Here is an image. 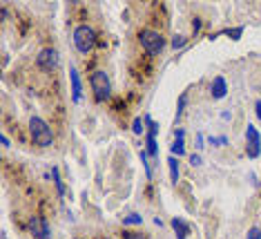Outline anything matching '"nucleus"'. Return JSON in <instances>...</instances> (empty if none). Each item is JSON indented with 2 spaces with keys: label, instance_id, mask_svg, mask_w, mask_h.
<instances>
[{
  "label": "nucleus",
  "instance_id": "a878e982",
  "mask_svg": "<svg viewBox=\"0 0 261 239\" xmlns=\"http://www.w3.org/2000/svg\"><path fill=\"white\" fill-rule=\"evenodd\" d=\"M98 239H105V237H98Z\"/></svg>",
  "mask_w": 261,
  "mask_h": 239
},
{
  "label": "nucleus",
  "instance_id": "ddd939ff",
  "mask_svg": "<svg viewBox=\"0 0 261 239\" xmlns=\"http://www.w3.org/2000/svg\"><path fill=\"white\" fill-rule=\"evenodd\" d=\"M172 156H183L185 154V146H183V139H176V141L172 143Z\"/></svg>",
  "mask_w": 261,
  "mask_h": 239
},
{
  "label": "nucleus",
  "instance_id": "f8f14e48",
  "mask_svg": "<svg viewBox=\"0 0 261 239\" xmlns=\"http://www.w3.org/2000/svg\"><path fill=\"white\" fill-rule=\"evenodd\" d=\"M52 177H54V183H56L58 195L65 197V185H63V181H60V172H58V168H54V170H52Z\"/></svg>",
  "mask_w": 261,
  "mask_h": 239
},
{
  "label": "nucleus",
  "instance_id": "6ab92c4d",
  "mask_svg": "<svg viewBox=\"0 0 261 239\" xmlns=\"http://www.w3.org/2000/svg\"><path fill=\"white\" fill-rule=\"evenodd\" d=\"M210 143H212V146H226L228 139L226 137H210Z\"/></svg>",
  "mask_w": 261,
  "mask_h": 239
},
{
  "label": "nucleus",
  "instance_id": "6e6552de",
  "mask_svg": "<svg viewBox=\"0 0 261 239\" xmlns=\"http://www.w3.org/2000/svg\"><path fill=\"white\" fill-rule=\"evenodd\" d=\"M69 81H72V96L78 103L83 96V85H81V76H78L76 67H69Z\"/></svg>",
  "mask_w": 261,
  "mask_h": 239
},
{
  "label": "nucleus",
  "instance_id": "423d86ee",
  "mask_svg": "<svg viewBox=\"0 0 261 239\" xmlns=\"http://www.w3.org/2000/svg\"><path fill=\"white\" fill-rule=\"evenodd\" d=\"M36 63H38L40 69L52 72V69H56V65H58V52H56V49H52V47L40 49V54L36 56Z\"/></svg>",
  "mask_w": 261,
  "mask_h": 239
},
{
  "label": "nucleus",
  "instance_id": "4468645a",
  "mask_svg": "<svg viewBox=\"0 0 261 239\" xmlns=\"http://www.w3.org/2000/svg\"><path fill=\"white\" fill-rule=\"evenodd\" d=\"M143 221V217L141 215H127V217H123V226H136V224H141Z\"/></svg>",
  "mask_w": 261,
  "mask_h": 239
},
{
  "label": "nucleus",
  "instance_id": "2eb2a0df",
  "mask_svg": "<svg viewBox=\"0 0 261 239\" xmlns=\"http://www.w3.org/2000/svg\"><path fill=\"white\" fill-rule=\"evenodd\" d=\"M221 34H228L232 40H239V38H241V34H243V27H237V30H223Z\"/></svg>",
  "mask_w": 261,
  "mask_h": 239
},
{
  "label": "nucleus",
  "instance_id": "f03ea898",
  "mask_svg": "<svg viewBox=\"0 0 261 239\" xmlns=\"http://www.w3.org/2000/svg\"><path fill=\"white\" fill-rule=\"evenodd\" d=\"M74 45L81 54H89L96 47V31L89 25H78L74 30Z\"/></svg>",
  "mask_w": 261,
  "mask_h": 239
},
{
  "label": "nucleus",
  "instance_id": "0eeeda50",
  "mask_svg": "<svg viewBox=\"0 0 261 239\" xmlns=\"http://www.w3.org/2000/svg\"><path fill=\"white\" fill-rule=\"evenodd\" d=\"M29 228H31V233H34L38 239H49V237H52L49 224H47V219H43V217H31Z\"/></svg>",
  "mask_w": 261,
  "mask_h": 239
},
{
  "label": "nucleus",
  "instance_id": "412c9836",
  "mask_svg": "<svg viewBox=\"0 0 261 239\" xmlns=\"http://www.w3.org/2000/svg\"><path fill=\"white\" fill-rule=\"evenodd\" d=\"M183 108H185V94L179 98V110H176V119H181V112H183Z\"/></svg>",
  "mask_w": 261,
  "mask_h": 239
},
{
  "label": "nucleus",
  "instance_id": "f257e3e1",
  "mask_svg": "<svg viewBox=\"0 0 261 239\" xmlns=\"http://www.w3.org/2000/svg\"><path fill=\"white\" fill-rule=\"evenodd\" d=\"M29 134H31L36 146H40V148L52 146V141H54L52 127H49L47 121H43L40 117H31V121H29Z\"/></svg>",
  "mask_w": 261,
  "mask_h": 239
},
{
  "label": "nucleus",
  "instance_id": "f3484780",
  "mask_svg": "<svg viewBox=\"0 0 261 239\" xmlns=\"http://www.w3.org/2000/svg\"><path fill=\"white\" fill-rule=\"evenodd\" d=\"M132 132H134V134H141V132H143V121H141L139 117H136L134 123H132Z\"/></svg>",
  "mask_w": 261,
  "mask_h": 239
},
{
  "label": "nucleus",
  "instance_id": "5701e85b",
  "mask_svg": "<svg viewBox=\"0 0 261 239\" xmlns=\"http://www.w3.org/2000/svg\"><path fill=\"white\" fill-rule=\"evenodd\" d=\"M125 239H143L141 235H136V233H125Z\"/></svg>",
  "mask_w": 261,
  "mask_h": 239
},
{
  "label": "nucleus",
  "instance_id": "393cba45",
  "mask_svg": "<svg viewBox=\"0 0 261 239\" xmlns=\"http://www.w3.org/2000/svg\"><path fill=\"white\" fill-rule=\"evenodd\" d=\"M0 141H2V146H5V148H7V146H9V139H7V137H5V134H2V137H0Z\"/></svg>",
  "mask_w": 261,
  "mask_h": 239
},
{
  "label": "nucleus",
  "instance_id": "aec40b11",
  "mask_svg": "<svg viewBox=\"0 0 261 239\" xmlns=\"http://www.w3.org/2000/svg\"><path fill=\"white\" fill-rule=\"evenodd\" d=\"M248 239H261V230L259 228H250V230H248Z\"/></svg>",
  "mask_w": 261,
  "mask_h": 239
},
{
  "label": "nucleus",
  "instance_id": "9b49d317",
  "mask_svg": "<svg viewBox=\"0 0 261 239\" xmlns=\"http://www.w3.org/2000/svg\"><path fill=\"white\" fill-rule=\"evenodd\" d=\"M168 168H170V181H179V161H176V156H170L168 159Z\"/></svg>",
  "mask_w": 261,
  "mask_h": 239
},
{
  "label": "nucleus",
  "instance_id": "a211bd4d",
  "mask_svg": "<svg viewBox=\"0 0 261 239\" xmlns=\"http://www.w3.org/2000/svg\"><path fill=\"white\" fill-rule=\"evenodd\" d=\"M141 161H143V166H145V172H147V177H152V168H150V163H147V152H141Z\"/></svg>",
  "mask_w": 261,
  "mask_h": 239
},
{
  "label": "nucleus",
  "instance_id": "dca6fc26",
  "mask_svg": "<svg viewBox=\"0 0 261 239\" xmlns=\"http://www.w3.org/2000/svg\"><path fill=\"white\" fill-rule=\"evenodd\" d=\"M185 43H188V38H185V36H174V38H172V47L174 49H181Z\"/></svg>",
  "mask_w": 261,
  "mask_h": 239
},
{
  "label": "nucleus",
  "instance_id": "1a4fd4ad",
  "mask_svg": "<svg viewBox=\"0 0 261 239\" xmlns=\"http://www.w3.org/2000/svg\"><path fill=\"white\" fill-rule=\"evenodd\" d=\"M172 228H174V233H176V237H179V239H188L190 226L185 224L181 217H174V219H172Z\"/></svg>",
  "mask_w": 261,
  "mask_h": 239
},
{
  "label": "nucleus",
  "instance_id": "b1692460",
  "mask_svg": "<svg viewBox=\"0 0 261 239\" xmlns=\"http://www.w3.org/2000/svg\"><path fill=\"white\" fill-rule=\"evenodd\" d=\"M255 110H257V117H259V121H261V101L255 103Z\"/></svg>",
  "mask_w": 261,
  "mask_h": 239
},
{
  "label": "nucleus",
  "instance_id": "20e7f679",
  "mask_svg": "<svg viewBox=\"0 0 261 239\" xmlns=\"http://www.w3.org/2000/svg\"><path fill=\"white\" fill-rule=\"evenodd\" d=\"M89 83H92V90H94L96 101H107V98H110L112 85H110V78H107L105 72H94L92 78H89Z\"/></svg>",
  "mask_w": 261,
  "mask_h": 239
},
{
  "label": "nucleus",
  "instance_id": "39448f33",
  "mask_svg": "<svg viewBox=\"0 0 261 239\" xmlns=\"http://www.w3.org/2000/svg\"><path fill=\"white\" fill-rule=\"evenodd\" d=\"M246 152L250 159H257V156L261 154V137H259V132H257L255 125H248L246 127Z\"/></svg>",
  "mask_w": 261,
  "mask_h": 239
},
{
  "label": "nucleus",
  "instance_id": "7ed1b4c3",
  "mask_svg": "<svg viewBox=\"0 0 261 239\" xmlns=\"http://www.w3.org/2000/svg\"><path fill=\"white\" fill-rule=\"evenodd\" d=\"M139 40H141V47H143L147 54H152V56L161 54V52H163V47H165V38L159 34V31H152V30H143V31H141Z\"/></svg>",
  "mask_w": 261,
  "mask_h": 239
},
{
  "label": "nucleus",
  "instance_id": "9d476101",
  "mask_svg": "<svg viewBox=\"0 0 261 239\" xmlns=\"http://www.w3.org/2000/svg\"><path fill=\"white\" fill-rule=\"evenodd\" d=\"M210 90H212V96H214V98H223V96H226V92H228L226 78H223V76H217V78L212 81V88H210Z\"/></svg>",
  "mask_w": 261,
  "mask_h": 239
},
{
  "label": "nucleus",
  "instance_id": "4be33fe9",
  "mask_svg": "<svg viewBox=\"0 0 261 239\" xmlns=\"http://www.w3.org/2000/svg\"><path fill=\"white\" fill-rule=\"evenodd\" d=\"M190 163H192L194 168L201 166V156H199V154H192V156H190Z\"/></svg>",
  "mask_w": 261,
  "mask_h": 239
}]
</instances>
